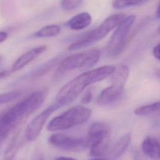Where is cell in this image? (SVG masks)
Returning a JSON list of instances; mask_svg holds the SVG:
<instances>
[{"label": "cell", "instance_id": "obj_13", "mask_svg": "<svg viewBox=\"0 0 160 160\" xmlns=\"http://www.w3.org/2000/svg\"><path fill=\"white\" fill-rule=\"evenodd\" d=\"M92 22L91 14L87 12H79L66 22V26L74 31L82 30L86 28Z\"/></svg>", "mask_w": 160, "mask_h": 160}, {"label": "cell", "instance_id": "obj_5", "mask_svg": "<svg viewBox=\"0 0 160 160\" xmlns=\"http://www.w3.org/2000/svg\"><path fill=\"white\" fill-rule=\"evenodd\" d=\"M91 113V110L88 108L82 106H74L52 119L47 126V130L59 131L83 124L89 119Z\"/></svg>", "mask_w": 160, "mask_h": 160}, {"label": "cell", "instance_id": "obj_20", "mask_svg": "<svg viewBox=\"0 0 160 160\" xmlns=\"http://www.w3.org/2000/svg\"><path fill=\"white\" fill-rule=\"evenodd\" d=\"M149 0H114L112 6L116 9H122L142 4Z\"/></svg>", "mask_w": 160, "mask_h": 160}, {"label": "cell", "instance_id": "obj_17", "mask_svg": "<svg viewBox=\"0 0 160 160\" xmlns=\"http://www.w3.org/2000/svg\"><path fill=\"white\" fill-rule=\"evenodd\" d=\"M111 148L109 139H106L89 148V154L91 156L100 158L108 155Z\"/></svg>", "mask_w": 160, "mask_h": 160}, {"label": "cell", "instance_id": "obj_2", "mask_svg": "<svg viewBox=\"0 0 160 160\" xmlns=\"http://www.w3.org/2000/svg\"><path fill=\"white\" fill-rule=\"evenodd\" d=\"M114 69V65H105L79 74L59 90L56 96V102L61 106L71 103L86 88L111 76Z\"/></svg>", "mask_w": 160, "mask_h": 160}, {"label": "cell", "instance_id": "obj_21", "mask_svg": "<svg viewBox=\"0 0 160 160\" xmlns=\"http://www.w3.org/2000/svg\"><path fill=\"white\" fill-rule=\"evenodd\" d=\"M83 0H61L60 5L65 11H69L77 8L82 2Z\"/></svg>", "mask_w": 160, "mask_h": 160}, {"label": "cell", "instance_id": "obj_16", "mask_svg": "<svg viewBox=\"0 0 160 160\" xmlns=\"http://www.w3.org/2000/svg\"><path fill=\"white\" fill-rule=\"evenodd\" d=\"M61 32V28L56 24L46 25L36 31L32 37L34 38H52L58 36Z\"/></svg>", "mask_w": 160, "mask_h": 160}, {"label": "cell", "instance_id": "obj_15", "mask_svg": "<svg viewBox=\"0 0 160 160\" xmlns=\"http://www.w3.org/2000/svg\"><path fill=\"white\" fill-rule=\"evenodd\" d=\"M60 62L59 58H52L30 72L27 76V78L28 77V78L31 79H36L44 76L51 71V69L58 64H59Z\"/></svg>", "mask_w": 160, "mask_h": 160}, {"label": "cell", "instance_id": "obj_30", "mask_svg": "<svg viewBox=\"0 0 160 160\" xmlns=\"http://www.w3.org/2000/svg\"><path fill=\"white\" fill-rule=\"evenodd\" d=\"M156 16L158 18H160V2L158 6V8H157V11H156Z\"/></svg>", "mask_w": 160, "mask_h": 160}, {"label": "cell", "instance_id": "obj_34", "mask_svg": "<svg viewBox=\"0 0 160 160\" xmlns=\"http://www.w3.org/2000/svg\"><path fill=\"white\" fill-rule=\"evenodd\" d=\"M0 59H1V56H0Z\"/></svg>", "mask_w": 160, "mask_h": 160}, {"label": "cell", "instance_id": "obj_26", "mask_svg": "<svg viewBox=\"0 0 160 160\" xmlns=\"http://www.w3.org/2000/svg\"><path fill=\"white\" fill-rule=\"evenodd\" d=\"M12 72L11 71V69H9V70L6 69V70H3V71H0V79L8 76Z\"/></svg>", "mask_w": 160, "mask_h": 160}, {"label": "cell", "instance_id": "obj_9", "mask_svg": "<svg viewBox=\"0 0 160 160\" xmlns=\"http://www.w3.org/2000/svg\"><path fill=\"white\" fill-rule=\"evenodd\" d=\"M61 107L62 106L56 102L38 114L28 125L24 132L25 139L28 141L36 140L50 115Z\"/></svg>", "mask_w": 160, "mask_h": 160}, {"label": "cell", "instance_id": "obj_33", "mask_svg": "<svg viewBox=\"0 0 160 160\" xmlns=\"http://www.w3.org/2000/svg\"><path fill=\"white\" fill-rule=\"evenodd\" d=\"M38 160H43V159H42V158H39Z\"/></svg>", "mask_w": 160, "mask_h": 160}, {"label": "cell", "instance_id": "obj_6", "mask_svg": "<svg viewBox=\"0 0 160 160\" xmlns=\"http://www.w3.org/2000/svg\"><path fill=\"white\" fill-rule=\"evenodd\" d=\"M100 56V51L92 48L67 56L59 62L55 76L58 77L77 69L92 68L98 62Z\"/></svg>", "mask_w": 160, "mask_h": 160}, {"label": "cell", "instance_id": "obj_12", "mask_svg": "<svg viewBox=\"0 0 160 160\" xmlns=\"http://www.w3.org/2000/svg\"><path fill=\"white\" fill-rule=\"evenodd\" d=\"M142 152L152 160H160V141L154 137H146L141 144Z\"/></svg>", "mask_w": 160, "mask_h": 160}, {"label": "cell", "instance_id": "obj_7", "mask_svg": "<svg viewBox=\"0 0 160 160\" xmlns=\"http://www.w3.org/2000/svg\"><path fill=\"white\" fill-rule=\"evenodd\" d=\"M135 19L134 15L128 16L116 28L106 48V52L108 56L116 57L123 51L128 34Z\"/></svg>", "mask_w": 160, "mask_h": 160}, {"label": "cell", "instance_id": "obj_1", "mask_svg": "<svg viewBox=\"0 0 160 160\" xmlns=\"http://www.w3.org/2000/svg\"><path fill=\"white\" fill-rule=\"evenodd\" d=\"M47 92L46 90L34 92L6 112L0 114V139L2 142L42 104Z\"/></svg>", "mask_w": 160, "mask_h": 160}, {"label": "cell", "instance_id": "obj_3", "mask_svg": "<svg viewBox=\"0 0 160 160\" xmlns=\"http://www.w3.org/2000/svg\"><path fill=\"white\" fill-rule=\"evenodd\" d=\"M126 17L124 13L109 16L98 27L76 39L68 47L70 51L79 50L93 44L106 37Z\"/></svg>", "mask_w": 160, "mask_h": 160}, {"label": "cell", "instance_id": "obj_4", "mask_svg": "<svg viewBox=\"0 0 160 160\" xmlns=\"http://www.w3.org/2000/svg\"><path fill=\"white\" fill-rule=\"evenodd\" d=\"M111 76V84L104 88L98 97V103L101 106L109 105L120 98L129 76L128 66L118 64Z\"/></svg>", "mask_w": 160, "mask_h": 160}, {"label": "cell", "instance_id": "obj_27", "mask_svg": "<svg viewBox=\"0 0 160 160\" xmlns=\"http://www.w3.org/2000/svg\"><path fill=\"white\" fill-rule=\"evenodd\" d=\"M8 38V34L4 31H0V43L4 41Z\"/></svg>", "mask_w": 160, "mask_h": 160}, {"label": "cell", "instance_id": "obj_29", "mask_svg": "<svg viewBox=\"0 0 160 160\" xmlns=\"http://www.w3.org/2000/svg\"><path fill=\"white\" fill-rule=\"evenodd\" d=\"M154 74L156 79L160 81V68H157L154 71Z\"/></svg>", "mask_w": 160, "mask_h": 160}, {"label": "cell", "instance_id": "obj_25", "mask_svg": "<svg viewBox=\"0 0 160 160\" xmlns=\"http://www.w3.org/2000/svg\"><path fill=\"white\" fill-rule=\"evenodd\" d=\"M152 53H153V55L154 56L160 60V43H159L158 44H157L153 49V51H152Z\"/></svg>", "mask_w": 160, "mask_h": 160}, {"label": "cell", "instance_id": "obj_32", "mask_svg": "<svg viewBox=\"0 0 160 160\" xmlns=\"http://www.w3.org/2000/svg\"><path fill=\"white\" fill-rule=\"evenodd\" d=\"M158 32L159 34H160V24H159V26L158 28Z\"/></svg>", "mask_w": 160, "mask_h": 160}, {"label": "cell", "instance_id": "obj_11", "mask_svg": "<svg viewBox=\"0 0 160 160\" xmlns=\"http://www.w3.org/2000/svg\"><path fill=\"white\" fill-rule=\"evenodd\" d=\"M46 49L47 46L41 45L27 51L15 61L11 68V71L15 72L21 69L31 62L34 61L35 59H36L38 57H39Z\"/></svg>", "mask_w": 160, "mask_h": 160}, {"label": "cell", "instance_id": "obj_24", "mask_svg": "<svg viewBox=\"0 0 160 160\" xmlns=\"http://www.w3.org/2000/svg\"><path fill=\"white\" fill-rule=\"evenodd\" d=\"M134 160H148V159L146 158V155L143 152L139 151H136L134 152Z\"/></svg>", "mask_w": 160, "mask_h": 160}, {"label": "cell", "instance_id": "obj_18", "mask_svg": "<svg viewBox=\"0 0 160 160\" xmlns=\"http://www.w3.org/2000/svg\"><path fill=\"white\" fill-rule=\"evenodd\" d=\"M160 113V101L138 107L134 110V114L139 116H146Z\"/></svg>", "mask_w": 160, "mask_h": 160}, {"label": "cell", "instance_id": "obj_14", "mask_svg": "<svg viewBox=\"0 0 160 160\" xmlns=\"http://www.w3.org/2000/svg\"><path fill=\"white\" fill-rule=\"evenodd\" d=\"M131 140V135L127 133L123 135L112 146H111L108 156L115 159L121 157L126 151Z\"/></svg>", "mask_w": 160, "mask_h": 160}, {"label": "cell", "instance_id": "obj_22", "mask_svg": "<svg viewBox=\"0 0 160 160\" xmlns=\"http://www.w3.org/2000/svg\"><path fill=\"white\" fill-rule=\"evenodd\" d=\"M21 92L16 91H11L8 92L1 93L0 94V104H3L12 101H14L18 98L21 95Z\"/></svg>", "mask_w": 160, "mask_h": 160}, {"label": "cell", "instance_id": "obj_23", "mask_svg": "<svg viewBox=\"0 0 160 160\" xmlns=\"http://www.w3.org/2000/svg\"><path fill=\"white\" fill-rule=\"evenodd\" d=\"M92 94L91 91L90 89L87 90L82 96L81 102L82 104H88L90 102V101L92 99Z\"/></svg>", "mask_w": 160, "mask_h": 160}, {"label": "cell", "instance_id": "obj_31", "mask_svg": "<svg viewBox=\"0 0 160 160\" xmlns=\"http://www.w3.org/2000/svg\"><path fill=\"white\" fill-rule=\"evenodd\" d=\"M89 160H105V159H101V158H95L91 159Z\"/></svg>", "mask_w": 160, "mask_h": 160}, {"label": "cell", "instance_id": "obj_19", "mask_svg": "<svg viewBox=\"0 0 160 160\" xmlns=\"http://www.w3.org/2000/svg\"><path fill=\"white\" fill-rule=\"evenodd\" d=\"M20 130L17 129L16 132L14 136L12 137L11 142H9L8 146L7 147L4 154V160H12L16 156L18 148H19V142L18 138Z\"/></svg>", "mask_w": 160, "mask_h": 160}, {"label": "cell", "instance_id": "obj_28", "mask_svg": "<svg viewBox=\"0 0 160 160\" xmlns=\"http://www.w3.org/2000/svg\"><path fill=\"white\" fill-rule=\"evenodd\" d=\"M54 160H76L72 158H70V157H64V156H61V157H58L56 158V159H54Z\"/></svg>", "mask_w": 160, "mask_h": 160}, {"label": "cell", "instance_id": "obj_8", "mask_svg": "<svg viewBox=\"0 0 160 160\" xmlns=\"http://www.w3.org/2000/svg\"><path fill=\"white\" fill-rule=\"evenodd\" d=\"M48 142L52 147L67 151L78 152L86 148V139L63 133L51 134L48 139Z\"/></svg>", "mask_w": 160, "mask_h": 160}, {"label": "cell", "instance_id": "obj_10", "mask_svg": "<svg viewBox=\"0 0 160 160\" xmlns=\"http://www.w3.org/2000/svg\"><path fill=\"white\" fill-rule=\"evenodd\" d=\"M111 132L109 124L103 122H95L90 126L86 139V148L92 146L108 139Z\"/></svg>", "mask_w": 160, "mask_h": 160}]
</instances>
